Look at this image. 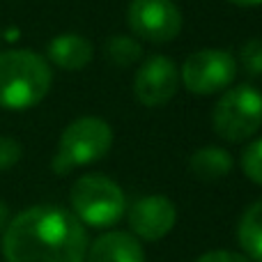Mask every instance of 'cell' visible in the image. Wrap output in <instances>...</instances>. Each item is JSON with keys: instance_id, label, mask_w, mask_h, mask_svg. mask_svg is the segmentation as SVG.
<instances>
[{"instance_id": "19", "label": "cell", "mask_w": 262, "mask_h": 262, "mask_svg": "<svg viewBox=\"0 0 262 262\" xmlns=\"http://www.w3.org/2000/svg\"><path fill=\"white\" fill-rule=\"evenodd\" d=\"M7 223H9V207L0 200V232L7 228Z\"/></svg>"}, {"instance_id": "17", "label": "cell", "mask_w": 262, "mask_h": 262, "mask_svg": "<svg viewBox=\"0 0 262 262\" xmlns=\"http://www.w3.org/2000/svg\"><path fill=\"white\" fill-rule=\"evenodd\" d=\"M23 157V147L12 136H0V170L14 168Z\"/></svg>"}, {"instance_id": "3", "label": "cell", "mask_w": 262, "mask_h": 262, "mask_svg": "<svg viewBox=\"0 0 262 262\" xmlns=\"http://www.w3.org/2000/svg\"><path fill=\"white\" fill-rule=\"evenodd\" d=\"M111 145H113V129L106 120L95 115L78 118L60 134L51 168L55 175H67L74 168L90 166L104 159L111 152Z\"/></svg>"}, {"instance_id": "15", "label": "cell", "mask_w": 262, "mask_h": 262, "mask_svg": "<svg viewBox=\"0 0 262 262\" xmlns=\"http://www.w3.org/2000/svg\"><path fill=\"white\" fill-rule=\"evenodd\" d=\"M239 67L249 76H262V39L260 37H253V39L242 44Z\"/></svg>"}, {"instance_id": "16", "label": "cell", "mask_w": 262, "mask_h": 262, "mask_svg": "<svg viewBox=\"0 0 262 262\" xmlns=\"http://www.w3.org/2000/svg\"><path fill=\"white\" fill-rule=\"evenodd\" d=\"M242 170L251 182L262 186V138L253 140L242 152Z\"/></svg>"}, {"instance_id": "7", "label": "cell", "mask_w": 262, "mask_h": 262, "mask_svg": "<svg viewBox=\"0 0 262 262\" xmlns=\"http://www.w3.org/2000/svg\"><path fill=\"white\" fill-rule=\"evenodd\" d=\"M127 21L138 39L152 44H168L182 30V12L172 0H131Z\"/></svg>"}, {"instance_id": "8", "label": "cell", "mask_w": 262, "mask_h": 262, "mask_svg": "<svg viewBox=\"0 0 262 262\" xmlns=\"http://www.w3.org/2000/svg\"><path fill=\"white\" fill-rule=\"evenodd\" d=\"M180 88V69L166 55H152L134 76V95L147 108L166 106Z\"/></svg>"}, {"instance_id": "12", "label": "cell", "mask_w": 262, "mask_h": 262, "mask_svg": "<svg viewBox=\"0 0 262 262\" xmlns=\"http://www.w3.org/2000/svg\"><path fill=\"white\" fill-rule=\"evenodd\" d=\"M189 168L198 180L216 182V180H223L232 170V157L228 149L207 145V147H200L191 154Z\"/></svg>"}, {"instance_id": "9", "label": "cell", "mask_w": 262, "mask_h": 262, "mask_svg": "<svg viewBox=\"0 0 262 262\" xmlns=\"http://www.w3.org/2000/svg\"><path fill=\"white\" fill-rule=\"evenodd\" d=\"M177 207L166 195H145L129 207V228L136 239L159 242L175 228Z\"/></svg>"}, {"instance_id": "4", "label": "cell", "mask_w": 262, "mask_h": 262, "mask_svg": "<svg viewBox=\"0 0 262 262\" xmlns=\"http://www.w3.org/2000/svg\"><path fill=\"white\" fill-rule=\"evenodd\" d=\"M74 216L90 228H111L122 219L127 209L124 193L111 177L106 175H83L74 182L72 193Z\"/></svg>"}, {"instance_id": "18", "label": "cell", "mask_w": 262, "mask_h": 262, "mask_svg": "<svg viewBox=\"0 0 262 262\" xmlns=\"http://www.w3.org/2000/svg\"><path fill=\"white\" fill-rule=\"evenodd\" d=\"M195 262H251L244 253H235V251H209V253L200 255Z\"/></svg>"}, {"instance_id": "10", "label": "cell", "mask_w": 262, "mask_h": 262, "mask_svg": "<svg viewBox=\"0 0 262 262\" xmlns=\"http://www.w3.org/2000/svg\"><path fill=\"white\" fill-rule=\"evenodd\" d=\"M88 262H145V251L140 242L129 232H104L88 246Z\"/></svg>"}, {"instance_id": "13", "label": "cell", "mask_w": 262, "mask_h": 262, "mask_svg": "<svg viewBox=\"0 0 262 262\" xmlns=\"http://www.w3.org/2000/svg\"><path fill=\"white\" fill-rule=\"evenodd\" d=\"M237 239L251 262H262V200L246 207L237 226Z\"/></svg>"}, {"instance_id": "20", "label": "cell", "mask_w": 262, "mask_h": 262, "mask_svg": "<svg viewBox=\"0 0 262 262\" xmlns=\"http://www.w3.org/2000/svg\"><path fill=\"white\" fill-rule=\"evenodd\" d=\"M228 3L237 5V7H258L262 5V0H228Z\"/></svg>"}, {"instance_id": "2", "label": "cell", "mask_w": 262, "mask_h": 262, "mask_svg": "<svg viewBox=\"0 0 262 262\" xmlns=\"http://www.w3.org/2000/svg\"><path fill=\"white\" fill-rule=\"evenodd\" d=\"M53 72L46 58L28 49L0 53V108L28 111L51 90Z\"/></svg>"}, {"instance_id": "5", "label": "cell", "mask_w": 262, "mask_h": 262, "mask_svg": "<svg viewBox=\"0 0 262 262\" xmlns=\"http://www.w3.org/2000/svg\"><path fill=\"white\" fill-rule=\"evenodd\" d=\"M214 131L223 140L242 143L258 134L262 127V95L251 85L223 90L212 113Z\"/></svg>"}, {"instance_id": "6", "label": "cell", "mask_w": 262, "mask_h": 262, "mask_svg": "<svg viewBox=\"0 0 262 262\" xmlns=\"http://www.w3.org/2000/svg\"><path fill=\"white\" fill-rule=\"evenodd\" d=\"M237 76V60L226 49H200L184 60L180 81L193 95L207 97L230 88Z\"/></svg>"}, {"instance_id": "11", "label": "cell", "mask_w": 262, "mask_h": 262, "mask_svg": "<svg viewBox=\"0 0 262 262\" xmlns=\"http://www.w3.org/2000/svg\"><path fill=\"white\" fill-rule=\"evenodd\" d=\"M46 58L64 72H78L92 62L95 46L88 37L76 35V32H64V35H58L49 41Z\"/></svg>"}, {"instance_id": "1", "label": "cell", "mask_w": 262, "mask_h": 262, "mask_svg": "<svg viewBox=\"0 0 262 262\" xmlns=\"http://www.w3.org/2000/svg\"><path fill=\"white\" fill-rule=\"evenodd\" d=\"M88 246L85 226L58 205L23 209L3 230L7 262H83Z\"/></svg>"}, {"instance_id": "14", "label": "cell", "mask_w": 262, "mask_h": 262, "mask_svg": "<svg viewBox=\"0 0 262 262\" xmlns=\"http://www.w3.org/2000/svg\"><path fill=\"white\" fill-rule=\"evenodd\" d=\"M140 55H143V49H140L138 39H134V37L113 35L106 41V58L118 67H129V64L138 62Z\"/></svg>"}]
</instances>
